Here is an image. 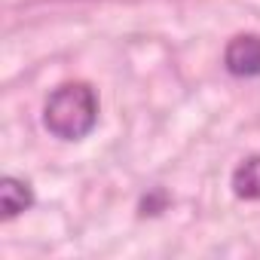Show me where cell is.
I'll return each mask as SVG.
<instances>
[{"instance_id":"7a4b0ae2","label":"cell","mask_w":260,"mask_h":260,"mask_svg":"<svg viewBox=\"0 0 260 260\" xmlns=\"http://www.w3.org/2000/svg\"><path fill=\"white\" fill-rule=\"evenodd\" d=\"M223 68L230 77H260V34H236L223 49Z\"/></svg>"},{"instance_id":"3957f363","label":"cell","mask_w":260,"mask_h":260,"mask_svg":"<svg viewBox=\"0 0 260 260\" xmlns=\"http://www.w3.org/2000/svg\"><path fill=\"white\" fill-rule=\"evenodd\" d=\"M31 205H34L31 181L16 178V175H4V178H0V217H4V220H16Z\"/></svg>"},{"instance_id":"277c9868","label":"cell","mask_w":260,"mask_h":260,"mask_svg":"<svg viewBox=\"0 0 260 260\" xmlns=\"http://www.w3.org/2000/svg\"><path fill=\"white\" fill-rule=\"evenodd\" d=\"M230 187H233V196H236V199L260 202V153L245 156V159L233 169Z\"/></svg>"},{"instance_id":"6da1fadb","label":"cell","mask_w":260,"mask_h":260,"mask_svg":"<svg viewBox=\"0 0 260 260\" xmlns=\"http://www.w3.org/2000/svg\"><path fill=\"white\" fill-rule=\"evenodd\" d=\"M101 101L95 86L74 80L55 86L43 101V128L58 141H83L95 132Z\"/></svg>"}]
</instances>
